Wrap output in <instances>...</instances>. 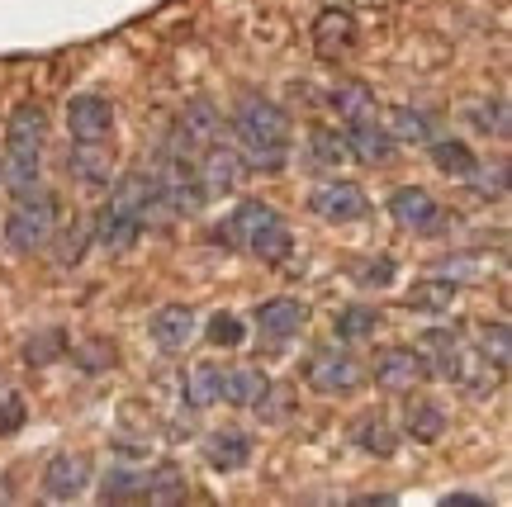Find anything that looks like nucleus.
Returning <instances> with one entry per match:
<instances>
[{
    "mask_svg": "<svg viewBox=\"0 0 512 507\" xmlns=\"http://www.w3.org/2000/svg\"><path fill=\"white\" fill-rule=\"evenodd\" d=\"M233 138H238L233 147L242 152V162L256 166V171H280L290 162V114L275 100L247 95L233 109Z\"/></svg>",
    "mask_w": 512,
    "mask_h": 507,
    "instance_id": "nucleus-1",
    "label": "nucleus"
},
{
    "mask_svg": "<svg viewBox=\"0 0 512 507\" xmlns=\"http://www.w3.org/2000/svg\"><path fill=\"white\" fill-rule=\"evenodd\" d=\"M219 237L228 242V247H242V252H252L256 261H266V266H280V261L294 252L290 223L275 214L271 204H261V200L238 204V214L228 218V228H223Z\"/></svg>",
    "mask_w": 512,
    "mask_h": 507,
    "instance_id": "nucleus-2",
    "label": "nucleus"
},
{
    "mask_svg": "<svg viewBox=\"0 0 512 507\" xmlns=\"http://www.w3.org/2000/svg\"><path fill=\"white\" fill-rule=\"evenodd\" d=\"M304 380H309L313 394H323V399H347L356 394L361 384H366V365L351 356L347 346H313L309 361H304Z\"/></svg>",
    "mask_w": 512,
    "mask_h": 507,
    "instance_id": "nucleus-3",
    "label": "nucleus"
},
{
    "mask_svg": "<svg viewBox=\"0 0 512 507\" xmlns=\"http://www.w3.org/2000/svg\"><path fill=\"white\" fill-rule=\"evenodd\" d=\"M53 237H57V200L48 190H38L29 200H15L10 218H5V242H10L19 256L43 252Z\"/></svg>",
    "mask_w": 512,
    "mask_h": 507,
    "instance_id": "nucleus-4",
    "label": "nucleus"
},
{
    "mask_svg": "<svg viewBox=\"0 0 512 507\" xmlns=\"http://www.w3.org/2000/svg\"><path fill=\"white\" fill-rule=\"evenodd\" d=\"M309 209H313V218H323V223H361V218L370 214V200L356 181L328 176V181H318L309 190Z\"/></svg>",
    "mask_w": 512,
    "mask_h": 507,
    "instance_id": "nucleus-5",
    "label": "nucleus"
},
{
    "mask_svg": "<svg viewBox=\"0 0 512 507\" xmlns=\"http://www.w3.org/2000/svg\"><path fill=\"white\" fill-rule=\"evenodd\" d=\"M219 128H223L219 109L209 105V100H190V105L181 109L176 133H171V143H166V147H171L176 157H185V162H195L209 143H219Z\"/></svg>",
    "mask_w": 512,
    "mask_h": 507,
    "instance_id": "nucleus-6",
    "label": "nucleus"
},
{
    "mask_svg": "<svg viewBox=\"0 0 512 507\" xmlns=\"http://www.w3.org/2000/svg\"><path fill=\"white\" fill-rule=\"evenodd\" d=\"M389 218L399 223L403 233H418V237H432L441 233V204L432 200V190H422V185H399L394 195H389Z\"/></svg>",
    "mask_w": 512,
    "mask_h": 507,
    "instance_id": "nucleus-7",
    "label": "nucleus"
},
{
    "mask_svg": "<svg viewBox=\"0 0 512 507\" xmlns=\"http://www.w3.org/2000/svg\"><path fill=\"white\" fill-rule=\"evenodd\" d=\"M95 484V465L86 451H57L43 470V493L53 503H76L81 493Z\"/></svg>",
    "mask_w": 512,
    "mask_h": 507,
    "instance_id": "nucleus-8",
    "label": "nucleus"
},
{
    "mask_svg": "<svg viewBox=\"0 0 512 507\" xmlns=\"http://www.w3.org/2000/svg\"><path fill=\"white\" fill-rule=\"evenodd\" d=\"M195 176L204 185V200H214V195H228V190H238L242 176H247V162H242V152L233 143H209L195 157Z\"/></svg>",
    "mask_w": 512,
    "mask_h": 507,
    "instance_id": "nucleus-9",
    "label": "nucleus"
},
{
    "mask_svg": "<svg viewBox=\"0 0 512 507\" xmlns=\"http://www.w3.org/2000/svg\"><path fill=\"white\" fill-rule=\"evenodd\" d=\"M370 375H375V384L389 389V394H408L413 384L427 380V361H422L418 346H384V351H375Z\"/></svg>",
    "mask_w": 512,
    "mask_h": 507,
    "instance_id": "nucleus-10",
    "label": "nucleus"
},
{
    "mask_svg": "<svg viewBox=\"0 0 512 507\" xmlns=\"http://www.w3.org/2000/svg\"><path fill=\"white\" fill-rule=\"evenodd\" d=\"M48 143V114L34 100H19L10 109V124H5V152L10 157H24V162H38V152Z\"/></svg>",
    "mask_w": 512,
    "mask_h": 507,
    "instance_id": "nucleus-11",
    "label": "nucleus"
},
{
    "mask_svg": "<svg viewBox=\"0 0 512 507\" xmlns=\"http://www.w3.org/2000/svg\"><path fill=\"white\" fill-rule=\"evenodd\" d=\"M147 332H152L157 351H166V356H181L185 346L200 337V318H195V308H190V304H166V308H157V313H152Z\"/></svg>",
    "mask_w": 512,
    "mask_h": 507,
    "instance_id": "nucleus-12",
    "label": "nucleus"
},
{
    "mask_svg": "<svg viewBox=\"0 0 512 507\" xmlns=\"http://www.w3.org/2000/svg\"><path fill=\"white\" fill-rule=\"evenodd\" d=\"M67 128H72L76 143H110L114 105L105 95H72V105H67Z\"/></svg>",
    "mask_w": 512,
    "mask_h": 507,
    "instance_id": "nucleus-13",
    "label": "nucleus"
},
{
    "mask_svg": "<svg viewBox=\"0 0 512 507\" xmlns=\"http://www.w3.org/2000/svg\"><path fill=\"white\" fill-rule=\"evenodd\" d=\"M304 323H309V308L299 304V299H271V304L256 308V332H261L266 346L294 342L304 332Z\"/></svg>",
    "mask_w": 512,
    "mask_h": 507,
    "instance_id": "nucleus-14",
    "label": "nucleus"
},
{
    "mask_svg": "<svg viewBox=\"0 0 512 507\" xmlns=\"http://www.w3.org/2000/svg\"><path fill=\"white\" fill-rule=\"evenodd\" d=\"M342 138H347V152L361 166H384L394 152H399L394 133L380 124V114H375V119H356V124H347L342 128Z\"/></svg>",
    "mask_w": 512,
    "mask_h": 507,
    "instance_id": "nucleus-15",
    "label": "nucleus"
},
{
    "mask_svg": "<svg viewBox=\"0 0 512 507\" xmlns=\"http://www.w3.org/2000/svg\"><path fill=\"white\" fill-rule=\"evenodd\" d=\"M138 237H143V223L133 214H124V209H114V204H105V209L91 218V242H100L110 256H124Z\"/></svg>",
    "mask_w": 512,
    "mask_h": 507,
    "instance_id": "nucleus-16",
    "label": "nucleus"
},
{
    "mask_svg": "<svg viewBox=\"0 0 512 507\" xmlns=\"http://www.w3.org/2000/svg\"><path fill=\"white\" fill-rule=\"evenodd\" d=\"M204 460H209V470L219 474H238L252 465V436L238 432V427H223V432L204 436Z\"/></svg>",
    "mask_w": 512,
    "mask_h": 507,
    "instance_id": "nucleus-17",
    "label": "nucleus"
},
{
    "mask_svg": "<svg viewBox=\"0 0 512 507\" xmlns=\"http://www.w3.org/2000/svg\"><path fill=\"white\" fill-rule=\"evenodd\" d=\"M351 43H356V19L347 10H323L318 24H313V48L323 62H337V57L351 53Z\"/></svg>",
    "mask_w": 512,
    "mask_h": 507,
    "instance_id": "nucleus-18",
    "label": "nucleus"
},
{
    "mask_svg": "<svg viewBox=\"0 0 512 507\" xmlns=\"http://www.w3.org/2000/svg\"><path fill=\"white\" fill-rule=\"evenodd\" d=\"M67 166H72L76 181L91 185V190H100V185L114 181V157H110V147H105V143H72Z\"/></svg>",
    "mask_w": 512,
    "mask_h": 507,
    "instance_id": "nucleus-19",
    "label": "nucleus"
},
{
    "mask_svg": "<svg viewBox=\"0 0 512 507\" xmlns=\"http://www.w3.org/2000/svg\"><path fill=\"white\" fill-rule=\"evenodd\" d=\"M427 152H432V162H437L441 176H451V181H479V157L470 152V143H456V138H427Z\"/></svg>",
    "mask_w": 512,
    "mask_h": 507,
    "instance_id": "nucleus-20",
    "label": "nucleus"
},
{
    "mask_svg": "<svg viewBox=\"0 0 512 507\" xmlns=\"http://www.w3.org/2000/svg\"><path fill=\"white\" fill-rule=\"evenodd\" d=\"M266 370H256V365H223V384H219V399L233 403V408H252L261 399V389H266Z\"/></svg>",
    "mask_w": 512,
    "mask_h": 507,
    "instance_id": "nucleus-21",
    "label": "nucleus"
},
{
    "mask_svg": "<svg viewBox=\"0 0 512 507\" xmlns=\"http://www.w3.org/2000/svg\"><path fill=\"white\" fill-rule=\"evenodd\" d=\"M403 427H408L413 441L432 446V441H441V432H446V408H441L437 399H413L403 408Z\"/></svg>",
    "mask_w": 512,
    "mask_h": 507,
    "instance_id": "nucleus-22",
    "label": "nucleus"
},
{
    "mask_svg": "<svg viewBox=\"0 0 512 507\" xmlns=\"http://www.w3.org/2000/svg\"><path fill=\"white\" fill-rule=\"evenodd\" d=\"M143 498L147 503H185V498H190V479H185L181 465L143 470Z\"/></svg>",
    "mask_w": 512,
    "mask_h": 507,
    "instance_id": "nucleus-23",
    "label": "nucleus"
},
{
    "mask_svg": "<svg viewBox=\"0 0 512 507\" xmlns=\"http://www.w3.org/2000/svg\"><path fill=\"white\" fill-rule=\"evenodd\" d=\"M219 384H223V365L214 361H200L185 370V403L190 413H204L209 403H219Z\"/></svg>",
    "mask_w": 512,
    "mask_h": 507,
    "instance_id": "nucleus-24",
    "label": "nucleus"
},
{
    "mask_svg": "<svg viewBox=\"0 0 512 507\" xmlns=\"http://www.w3.org/2000/svg\"><path fill=\"white\" fill-rule=\"evenodd\" d=\"M380 313L370 304H347L337 318H332V332H337V342H370L375 332H380Z\"/></svg>",
    "mask_w": 512,
    "mask_h": 507,
    "instance_id": "nucleus-25",
    "label": "nucleus"
},
{
    "mask_svg": "<svg viewBox=\"0 0 512 507\" xmlns=\"http://www.w3.org/2000/svg\"><path fill=\"white\" fill-rule=\"evenodd\" d=\"M351 446H361V451L375 455V460H389V455L399 451V436H394V427H389L384 417H361V422L351 427Z\"/></svg>",
    "mask_w": 512,
    "mask_h": 507,
    "instance_id": "nucleus-26",
    "label": "nucleus"
},
{
    "mask_svg": "<svg viewBox=\"0 0 512 507\" xmlns=\"http://www.w3.org/2000/svg\"><path fill=\"white\" fill-rule=\"evenodd\" d=\"M0 185L10 190V200H29L43 190V176H38V162H24V157H0Z\"/></svg>",
    "mask_w": 512,
    "mask_h": 507,
    "instance_id": "nucleus-27",
    "label": "nucleus"
},
{
    "mask_svg": "<svg viewBox=\"0 0 512 507\" xmlns=\"http://www.w3.org/2000/svg\"><path fill=\"white\" fill-rule=\"evenodd\" d=\"M67 332L62 327H43V332H34L29 342H24V365L29 370H48V365H57L62 356H67Z\"/></svg>",
    "mask_w": 512,
    "mask_h": 507,
    "instance_id": "nucleus-28",
    "label": "nucleus"
},
{
    "mask_svg": "<svg viewBox=\"0 0 512 507\" xmlns=\"http://www.w3.org/2000/svg\"><path fill=\"white\" fill-rule=\"evenodd\" d=\"M351 152H347V138L337 133V128L328 124H313L309 128V162L313 166H323V171H337V166L347 162Z\"/></svg>",
    "mask_w": 512,
    "mask_h": 507,
    "instance_id": "nucleus-29",
    "label": "nucleus"
},
{
    "mask_svg": "<svg viewBox=\"0 0 512 507\" xmlns=\"http://www.w3.org/2000/svg\"><path fill=\"white\" fill-rule=\"evenodd\" d=\"M332 105L342 114V124H356V119H375L380 109H375V95L361 86V81H342L337 91H332Z\"/></svg>",
    "mask_w": 512,
    "mask_h": 507,
    "instance_id": "nucleus-30",
    "label": "nucleus"
},
{
    "mask_svg": "<svg viewBox=\"0 0 512 507\" xmlns=\"http://www.w3.org/2000/svg\"><path fill=\"white\" fill-rule=\"evenodd\" d=\"M67 356H72L76 370H86V375H105V370H114V361H119L114 342H105V337H86V342L67 346Z\"/></svg>",
    "mask_w": 512,
    "mask_h": 507,
    "instance_id": "nucleus-31",
    "label": "nucleus"
},
{
    "mask_svg": "<svg viewBox=\"0 0 512 507\" xmlns=\"http://www.w3.org/2000/svg\"><path fill=\"white\" fill-rule=\"evenodd\" d=\"M479 356L494 365L498 375L512 365V332H508V323H489L484 332H479Z\"/></svg>",
    "mask_w": 512,
    "mask_h": 507,
    "instance_id": "nucleus-32",
    "label": "nucleus"
},
{
    "mask_svg": "<svg viewBox=\"0 0 512 507\" xmlns=\"http://www.w3.org/2000/svg\"><path fill=\"white\" fill-rule=\"evenodd\" d=\"M204 342H209V346H228V351H233V346L247 342V327H242L238 313H214V318L204 323Z\"/></svg>",
    "mask_w": 512,
    "mask_h": 507,
    "instance_id": "nucleus-33",
    "label": "nucleus"
},
{
    "mask_svg": "<svg viewBox=\"0 0 512 507\" xmlns=\"http://www.w3.org/2000/svg\"><path fill=\"white\" fill-rule=\"evenodd\" d=\"M389 133H394V143H427L432 138V114H422V109H394V124H389Z\"/></svg>",
    "mask_w": 512,
    "mask_h": 507,
    "instance_id": "nucleus-34",
    "label": "nucleus"
},
{
    "mask_svg": "<svg viewBox=\"0 0 512 507\" xmlns=\"http://www.w3.org/2000/svg\"><path fill=\"white\" fill-rule=\"evenodd\" d=\"M100 498L105 503H128V498H143V474L138 470H110L105 484H100Z\"/></svg>",
    "mask_w": 512,
    "mask_h": 507,
    "instance_id": "nucleus-35",
    "label": "nucleus"
},
{
    "mask_svg": "<svg viewBox=\"0 0 512 507\" xmlns=\"http://www.w3.org/2000/svg\"><path fill=\"white\" fill-rule=\"evenodd\" d=\"M290 403H294V394L285 384H266L261 399L252 403V413L261 417V422H285V417H290Z\"/></svg>",
    "mask_w": 512,
    "mask_h": 507,
    "instance_id": "nucleus-36",
    "label": "nucleus"
},
{
    "mask_svg": "<svg viewBox=\"0 0 512 507\" xmlns=\"http://www.w3.org/2000/svg\"><path fill=\"white\" fill-rule=\"evenodd\" d=\"M451 304H456V285H441V280L413 285V294H408V308H427V313H441Z\"/></svg>",
    "mask_w": 512,
    "mask_h": 507,
    "instance_id": "nucleus-37",
    "label": "nucleus"
},
{
    "mask_svg": "<svg viewBox=\"0 0 512 507\" xmlns=\"http://www.w3.org/2000/svg\"><path fill=\"white\" fill-rule=\"evenodd\" d=\"M24 417H29V408H24V394H0V436H15L19 427H24Z\"/></svg>",
    "mask_w": 512,
    "mask_h": 507,
    "instance_id": "nucleus-38",
    "label": "nucleus"
},
{
    "mask_svg": "<svg viewBox=\"0 0 512 507\" xmlns=\"http://www.w3.org/2000/svg\"><path fill=\"white\" fill-rule=\"evenodd\" d=\"M356 280H361V285H375V290H384V285H394V261H389V256H375V261H361V266H356Z\"/></svg>",
    "mask_w": 512,
    "mask_h": 507,
    "instance_id": "nucleus-39",
    "label": "nucleus"
},
{
    "mask_svg": "<svg viewBox=\"0 0 512 507\" xmlns=\"http://www.w3.org/2000/svg\"><path fill=\"white\" fill-rule=\"evenodd\" d=\"M86 242H91V223H81L72 233H62V242H57V266H76L81 261V252H86Z\"/></svg>",
    "mask_w": 512,
    "mask_h": 507,
    "instance_id": "nucleus-40",
    "label": "nucleus"
},
{
    "mask_svg": "<svg viewBox=\"0 0 512 507\" xmlns=\"http://www.w3.org/2000/svg\"><path fill=\"white\" fill-rule=\"evenodd\" d=\"M446 507H484V498H470V493H456V498H446Z\"/></svg>",
    "mask_w": 512,
    "mask_h": 507,
    "instance_id": "nucleus-41",
    "label": "nucleus"
}]
</instances>
